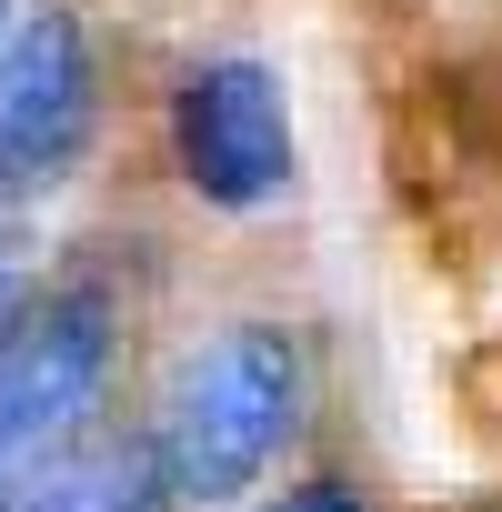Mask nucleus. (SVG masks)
Masks as SVG:
<instances>
[{"label":"nucleus","mask_w":502,"mask_h":512,"mask_svg":"<svg viewBox=\"0 0 502 512\" xmlns=\"http://www.w3.org/2000/svg\"><path fill=\"white\" fill-rule=\"evenodd\" d=\"M292 432H302V352L272 322H231L161 382L151 472L171 502H231L282 462Z\"/></svg>","instance_id":"1"},{"label":"nucleus","mask_w":502,"mask_h":512,"mask_svg":"<svg viewBox=\"0 0 502 512\" xmlns=\"http://www.w3.org/2000/svg\"><path fill=\"white\" fill-rule=\"evenodd\" d=\"M171 161L211 211H272L292 191V101L272 61H201L171 91Z\"/></svg>","instance_id":"2"},{"label":"nucleus","mask_w":502,"mask_h":512,"mask_svg":"<svg viewBox=\"0 0 502 512\" xmlns=\"http://www.w3.org/2000/svg\"><path fill=\"white\" fill-rule=\"evenodd\" d=\"M111 372V302L101 292H51L11 342H0V472L51 462L81 412L101 402Z\"/></svg>","instance_id":"3"},{"label":"nucleus","mask_w":502,"mask_h":512,"mask_svg":"<svg viewBox=\"0 0 502 512\" xmlns=\"http://www.w3.org/2000/svg\"><path fill=\"white\" fill-rule=\"evenodd\" d=\"M101 81L71 11H11L0 21V181H61L91 141Z\"/></svg>","instance_id":"4"},{"label":"nucleus","mask_w":502,"mask_h":512,"mask_svg":"<svg viewBox=\"0 0 502 512\" xmlns=\"http://www.w3.org/2000/svg\"><path fill=\"white\" fill-rule=\"evenodd\" d=\"M161 502H171V492H161L151 452H101V462H81V472L41 482L21 512H161Z\"/></svg>","instance_id":"5"},{"label":"nucleus","mask_w":502,"mask_h":512,"mask_svg":"<svg viewBox=\"0 0 502 512\" xmlns=\"http://www.w3.org/2000/svg\"><path fill=\"white\" fill-rule=\"evenodd\" d=\"M262 512H362L342 482H302V492H282V502H262Z\"/></svg>","instance_id":"6"},{"label":"nucleus","mask_w":502,"mask_h":512,"mask_svg":"<svg viewBox=\"0 0 502 512\" xmlns=\"http://www.w3.org/2000/svg\"><path fill=\"white\" fill-rule=\"evenodd\" d=\"M0 11H11V0H0Z\"/></svg>","instance_id":"7"}]
</instances>
